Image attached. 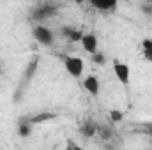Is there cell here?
Here are the masks:
<instances>
[{"label":"cell","mask_w":152,"mask_h":150,"mask_svg":"<svg viewBox=\"0 0 152 150\" xmlns=\"http://www.w3.org/2000/svg\"><path fill=\"white\" fill-rule=\"evenodd\" d=\"M55 12H57V5H53V4H41L37 9L32 12V16L36 20H44V18L53 16Z\"/></svg>","instance_id":"cell-4"},{"label":"cell","mask_w":152,"mask_h":150,"mask_svg":"<svg viewBox=\"0 0 152 150\" xmlns=\"http://www.w3.org/2000/svg\"><path fill=\"white\" fill-rule=\"evenodd\" d=\"M71 150H83V147H80V145H73V143H71Z\"/></svg>","instance_id":"cell-17"},{"label":"cell","mask_w":152,"mask_h":150,"mask_svg":"<svg viewBox=\"0 0 152 150\" xmlns=\"http://www.w3.org/2000/svg\"><path fill=\"white\" fill-rule=\"evenodd\" d=\"M32 34H34V39H36L37 42H41V44H44V46H51L53 41H55L53 32H51L48 27H42V25L36 27V28L32 30Z\"/></svg>","instance_id":"cell-2"},{"label":"cell","mask_w":152,"mask_h":150,"mask_svg":"<svg viewBox=\"0 0 152 150\" xmlns=\"http://www.w3.org/2000/svg\"><path fill=\"white\" fill-rule=\"evenodd\" d=\"M97 37L94 36V34H83V37H81V48L87 51V53H90V55H96L97 53Z\"/></svg>","instance_id":"cell-5"},{"label":"cell","mask_w":152,"mask_h":150,"mask_svg":"<svg viewBox=\"0 0 152 150\" xmlns=\"http://www.w3.org/2000/svg\"><path fill=\"white\" fill-rule=\"evenodd\" d=\"M30 133H32V125H30V124H27V122H21V124L18 125V134H20L21 138H27V136H30Z\"/></svg>","instance_id":"cell-12"},{"label":"cell","mask_w":152,"mask_h":150,"mask_svg":"<svg viewBox=\"0 0 152 150\" xmlns=\"http://www.w3.org/2000/svg\"><path fill=\"white\" fill-rule=\"evenodd\" d=\"M83 88L90 94V95H99V90H101V85H99V79L96 76H87L83 79Z\"/></svg>","instance_id":"cell-6"},{"label":"cell","mask_w":152,"mask_h":150,"mask_svg":"<svg viewBox=\"0 0 152 150\" xmlns=\"http://www.w3.org/2000/svg\"><path fill=\"white\" fill-rule=\"evenodd\" d=\"M113 73H115V78H117L122 85H129V79H131V69H129L127 64L115 60L113 62Z\"/></svg>","instance_id":"cell-3"},{"label":"cell","mask_w":152,"mask_h":150,"mask_svg":"<svg viewBox=\"0 0 152 150\" xmlns=\"http://www.w3.org/2000/svg\"><path fill=\"white\" fill-rule=\"evenodd\" d=\"M0 74H2V66H0Z\"/></svg>","instance_id":"cell-18"},{"label":"cell","mask_w":152,"mask_h":150,"mask_svg":"<svg viewBox=\"0 0 152 150\" xmlns=\"http://www.w3.org/2000/svg\"><path fill=\"white\" fill-rule=\"evenodd\" d=\"M110 118H112V122H120L124 118V115H122L120 110H112L110 111Z\"/></svg>","instance_id":"cell-13"},{"label":"cell","mask_w":152,"mask_h":150,"mask_svg":"<svg viewBox=\"0 0 152 150\" xmlns=\"http://www.w3.org/2000/svg\"><path fill=\"white\" fill-rule=\"evenodd\" d=\"M92 60H94L96 64H104V55H103V53H96V55L92 57Z\"/></svg>","instance_id":"cell-15"},{"label":"cell","mask_w":152,"mask_h":150,"mask_svg":"<svg viewBox=\"0 0 152 150\" xmlns=\"http://www.w3.org/2000/svg\"><path fill=\"white\" fill-rule=\"evenodd\" d=\"M62 34L69 39L71 42H81V37H83V32L75 28V27H64L62 28Z\"/></svg>","instance_id":"cell-8"},{"label":"cell","mask_w":152,"mask_h":150,"mask_svg":"<svg viewBox=\"0 0 152 150\" xmlns=\"http://www.w3.org/2000/svg\"><path fill=\"white\" fill-rule=\"evenodd\" d=\"M48 118H53V115H51V113H44V115L34 117V118H32V124H36V122H42V120H48Z\"/></svg>","instance_id":"cell-14"},{"label":"cell","mask_w":152,"mask_h":150,"mask_svg":"<svg viewBox=\"0 0 152 150\" xmlns=\"http://www.w3.org/2000/svg\"><path fill=\"white\" fill-rule=\"evenodd\" d=\"M145 131H147V133L152 136V124H147V125H145Z\"/></svg>","instance_id":"cell-16"},{"label":"cell","mask_w":152,"mask_h":150,"mask_svg":"<svg viewBox=\"0 0 152 150\" xmlns=\"http://www.w3.org/2000/svg\"><path fill=\"white\" fill-rule=\"evenodd\" d=\"M97 133L101 134L103 141H110V140H112V136H113V131H112L108 125H97Z\"/></svg>","instance_id":"cell-11"},{"label":"cell","mask_w":152,"mask_h":150,"mask_svg":"<svg viewBox=\"0 0 152 150\" xmlns=\"http://www.w3.org/2000/svg\"><path fill=\"white\" fill-rule=\"evenodd\" d=\"M142 48H143V57L147 62H152V39H145L142 42Z\"/></svg>","instance_id":"cell-10"},{"label":"cell","mask_w":152,"mask_h":150,"mask_svg":"<svg viewBox=\"0 0 152 150\" xmlns=\"http://www.w3.org/2000/svg\"><path fill=\"white\" fill-rule=\"evenodd\" d=\"M64 67L67 71V74L73 76V78H80L83 74V60L80 57H64Z\"/></svg>","instance_id":"cell-1"},{"label":"cell","mask_w":152,"mask_h":150,"mask_svg":"<svg viewBox=\"0 0 152 150\" xmlns=\"http://www.w3.org/2000/svg\"><path fill=\"white\" fill-rule=\"evenodd\" d=\"M80 133H81V136H85V138H92V136L97 134V124H94V122H85V124H81Z\"/></svg>","instance_id":"cell-9"},{"label":"cell","mask_w":152,"mask_h":150,"mask_svg":"<svg viewBox=\"0 0 152 150\" xmlns=\"http://www.w3.org/2000/svg\"><path fill=\"white\" fill-rule=\"evenodd\" d=\"M90 5L101 12H112L117 9V2L115 0H92Z\"/></svg>","instance_id":"cell-7"}]
</instances>
